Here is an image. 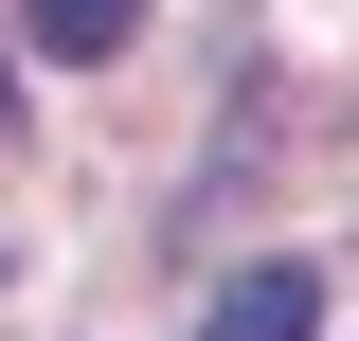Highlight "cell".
<instances>
[{
    "label": "cell",
    "mask_w": 359,
    "mask_h": 341,
    "mask_svg": "<svg viewBox=\"0 0 359 341\" xmlns=\"http://www.w3.org/2000/svg\"><path fill=\"white\" fill-rule=\"evenodd\" d=\"M198 341H323V269H233L198 305Z\"/></svg>",
    "instance_id": "6da1fadb"
},
{
    "label": "cell",
    "mask_w": 359,
    "mask_h": 341,
    "mask_svg": "<svg viewBox=\"0 0 359 341\" xmlns=\"http://www.w3.org/2000/svg\"><path fill=\"white\" fill-rule=\"evenodd\" d=\"M18 18H36V36H54V54H90V72H108V54H126V36H144V0H18Z\"/></svg>",
    "instance_id": "7a4b0ae2"
},
{
    "label": "cell",
    "mask_w": 359,
    "mask_h": 341,
    "mask_svg": "<svg viewBox=\"0 0 359 341\" xmlns=\"http://www.w3.org/2000/svg\"><path fill=\"white\" fill-rule=\"evenodd\" d=\"M0 126H18V54H0Z\"/></svg>",
    "instance_id": "3957f363"
}]
</instances>
